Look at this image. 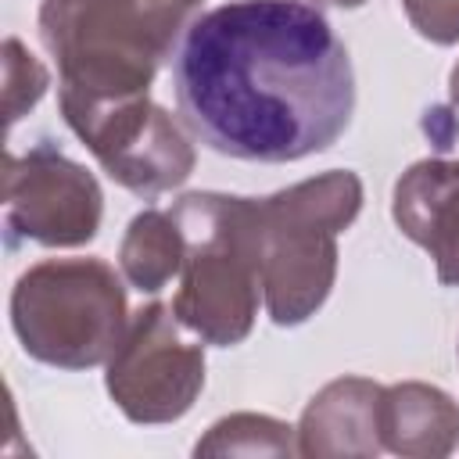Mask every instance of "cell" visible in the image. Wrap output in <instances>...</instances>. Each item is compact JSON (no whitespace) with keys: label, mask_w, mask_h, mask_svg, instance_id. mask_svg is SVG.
Wrapping results in <instances>:
<instances>
[{"label":"cell","mask_w":459,"mask_h":459,"mask_svg":"<svg viewBox=\"0 0 459 459\" xmlns=\"http://www.w3.org/2000/svg\"><path fill=\"white\" fill-rule=\"evenodd\" d=\"M183 126L237 161H301L333 147L355 115V72L316 4L230 0L197 14L176 54Z\"/></svg>","instance_id":"cell-1"},{"label":"cell","mask_w":459,"mask_h":459,"mask_svg":"<svg viewBox=\"0 0 459 459\" xmlns=\"http://www.w3.org/2000/svg\"><path fill=\"white\" fill-rule=\"evenodd\" d=\"M190 0H43L39 36L75 97H143L194 22Z\"/></svg>","instance_id":"cell-2"},{"label":"cell","mask_w":459,"mask_h":459,"mask_svg":"<svg viewBox=\"0 0 459 459\" xmlns=\"http://www.w3.org/2000/svg\"><path fill=\"white\" fill-rule=\"evenodd\" d=\"M169 212L186 244L172 301L176 319L204 344H240L255 330L262 301L258 197L194 190Z\"/></svg>","instance_id":"cell-3"},{"label":"cell","mask_w":459,"mask_h":459,"mask_svg":"<svg viewBox=\"0 0 459 459\" xmlns=\"http://www.w3.org/2000/svg\"><path fill=\"white\" fill-rule=\"evenodd\" d=\"M362 212V179L348 169L258 197L262 305L276 326L312 319L337 280V233Z\"/></svg>","instance_id":"cell-4"},{"label":"cell","mask_w":459,"mask_h":459,"mask_svg":"<svg viewBox=\"0 0 459 459\" xmlns=\"http://www.w3.org/2000/svg\"><path fill=\"white\" fill-rule=\"evenodd\" d=\"M126 276L100 258H47L11 290V326L25 355L57 369L108 362L129 326Z\"/></svg>","instance_id":"cell-5"},{"label":"cell","mask_w":459,"mask_h":459,"mask_svg":"<svg viewBox=\"0 0 459 459\" xmlns=\"http://www.w3.org/2000/svg\"><path fill=\"white\" fill-rule=\"evenodd\" d=\"M68 129L90 147L100 169L129 194L151 201L190 179L197 151L161 104L143 97H75L57 93Z\"/></svg>","instance_id":"cell-6"},{"label":"cell","mask_w":459,"mask_h":459,"mask_svg":"<svg viewBox=\"0 0 459 459\" xmlns=\"http://www.w3.org/2000/svg\"><path fill=\"white\" fill-rule=\"evenodd\" d=\"M183 330L172 305L161 301L129 316L104 373V387L129 423H176L194 409L204 387V351Z\"/></svg>","instance_id":"cell-7"},{"label":"cell","mask_w":459,"mask_h":459,"mask_svg":"<svg viewBox=\"0 0 459 459\" xmlns=\"http://www.w3.org/2000/svg\"><path fill=\"white\" fill-rule=\"evenodd\" d=\"M104 194L97 176L39 143L25 154L4 158V226L11 240L43 247H82L97 237Z\"/></svg>","instance_id":"cell-8"},{"label":"cell","mask_w":459,"mask_h":459,"mask_svg":"<svg viewBox=\"0 0 459 459\" xmlns=\"http://www.w3.org/2000/svg\"><path fill=\"white\" fill-rule=\"evenodd\" d=\"M394 226L434 258L445 287H459V161L423 158L409 165L391 194Z\"/></svg>","instance_id":"cell-9"},{"label":"cell","mask_w":459,"mask_h":459,"mask_svg":"<svg viewBox=\"0 0 459 459\" xmlns=\"http://www.w3.org/2000/svg\"><path fill=\"white\" fill-rule=\"evenodd\" d=\"M384 387L369 377H337L319 387L298 420V455L369 459L384 452Z\"/></svg>","instance_id":"cell-10"},{"label":"cell","mask_w":459,"mask_h":459,"mask_svg":"<svg viewBox=\"0 0 459 459\" xmlns=\"http://www.w3.org/2000/svg\"><path fill=\"white\" fill-rule=\"evenodd\" d=\"M384 448L405 459H441L459 445V402L423 380L384 387Z\"/></svg>","instance_id":"cell-11"},{"label":"cell","mask_w":459,"mask_h":459,"mask_svg":"<svg viewBox=\"0 0 459 459\" xmlns=\"http://www.w3.org/2000/svg\"><path fill=\"white\" fill-rule=\"evenodd\" d=\"M183 255H186V244L172 212L143 208L126 226V237L118 244V269L126 283L136 287L140 294H158L179 276Z\"/></svg>","instance_id":"cell-12"},{"label":"cell","mask_w":459,"mask_h":459,"mask_svg":"<svg viewBox=\"0 0 459 459\" xmlns=\"http://www.w3.org/2000/svg\"><path fill=\"white\" fill-rule=\"evenodd\" d=\"M194 455H298V430L265 412H233L208 427Z\"/></svg>","instance_id":"cell-13"},{"label":"cell","mask_w":459,"mask_h":459,"mask_svg":"<svg viewBox=\"0 0 459 459\" xmlns=\"http://www.w3.org/2000/svg\"><path fill=\"white\" fill-rule=\"evenodd\" d=\"M47 86H50V75L39 65V57L18 36H7L4 39V115H7V126H14L22 115H29L39 104V97L47 93Z\"/></svg>","instance_id":"cell-14"},{"label":"cell","mask_w":459,"mask_h":459,"mask_svg":"<svg viewBox=\"0 0 459 459\" xmlns=\"http://www.w3.org/2000/svg\"><path fill=\"white\" fill-rule=\"evenodd\" d=\"M412 29L430 43H459V0H402Z\"/></svg>","instance_id":"cell-15"},{"label":"cell","mask_w":459,"mask_h":459,"mask_svg":"<svg viewBox=\"0 0 459 459\" xmlns=\"http://www.w3.org/2000/svg\"><path fill=\"white\" fill-rule=\"evenodd\" d=\"M448 100H452V108H459V61L448 72Z\"/></svg>","instance_id":"cell-16"},{"label":"cell","mask_w":459,"mask_h":459,"mask_svg":"<svg viewBox=\"0 0 459 459\" xmlns=\"http://www.w3.org/2000/svg\"><path fill=\"white\" fill-rule=\"evenodd\" d=\"M312 4H323V7H362L366 0H312Z\"/></svg>","instance_id":"cell-17"},{"label":"cell","mask_w":459,"mask_h":459,"mask_svg":"<svg viewBox=\"0 0 459 459\" xmlns=\"http://www.w3.org/2000/svg\"><path fill=\"white\" fill-rule=\"evenodd\" d=\"M190 4H201V0H190Z\"/></svg>","instance_id":"cell-18"}]
</instances>
